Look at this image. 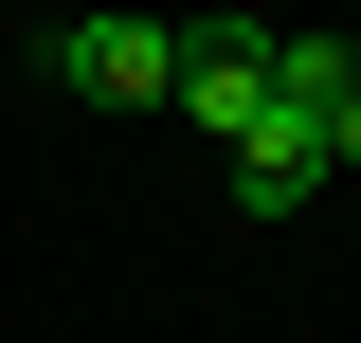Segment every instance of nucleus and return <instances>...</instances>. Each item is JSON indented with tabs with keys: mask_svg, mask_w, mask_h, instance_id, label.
<instances>
[{
	"mask_svg": "<svg viewBox=\"0 0 361 343\" xmlns=\"http://www.w3.org/2000/svg\"><path fill=\"white\" fill-rule=\"evenodd\" d=\"M271 90H289V109H343L361 54H343V37H271Z\"/></svg>",
	"mask_w": 361,
	"mask_h": 343,
	"instance_id": "20e7f679",
	"label": "nucleus"
},
{
	"mask_svg": "<svg viewBox=\"0 0 361 343\" xmlns=\"http://www.w3.org/2000/svg\"><path fill=\"white\" fill-rule=\"evenodd\" d=\"M199 145H235V127H271L289 90H271V18H180V90H163Z\"/></svg>",
	"mask_w": 361,
	"mask_h": 343,
	"instance_id": "f03ea898",
	"label": "nucleus"
},
{
	"mask_svg": "<svg viewBox=\"0 0 361 343\" xmlns=\"http://www.w3.org/2000/svg\"><path fill=\"white\" fill-rule=\"evenodd\" d=\"M37 73L90 109H163L180 90V18H37Z\"/></svg>",
	"mask_w": 361,
	"mask_h": 343,
	"instance_id": "f257e3e1",
	"label": "nucleus"
},
{
	"mask_svg": "<svg viewBox=\"0 0 361 343\" xmlns=\"http://www.w3.org/2000/svg\"><path fill=\"white\" fill-rule=\"evenodd\" d=\"M307 127H325V163H361V90H343V109H307Z\"/></svg>",
	"mask_w": 361,
	"mask_h": 343,
	"instance_id": "39448f33",
	"label": "nucleus"
},
{
	"mask_svg": "<svg viewBox=\"0 0 361 343\" xmlns=\"http://www.w3.org/2000/svg\"><path fill=\"white\" fill-rule=\"evenodd\" d=\"M217 163H235V217H307L325 181H343V163H325V127H307V109H271V127H235Z\"/></svg>",
	"mask_w": 361,
	"mask_h": 343,
	"instance_id": "7ed1b4c3",
	"label": "nucleus"
}]
</instances>
